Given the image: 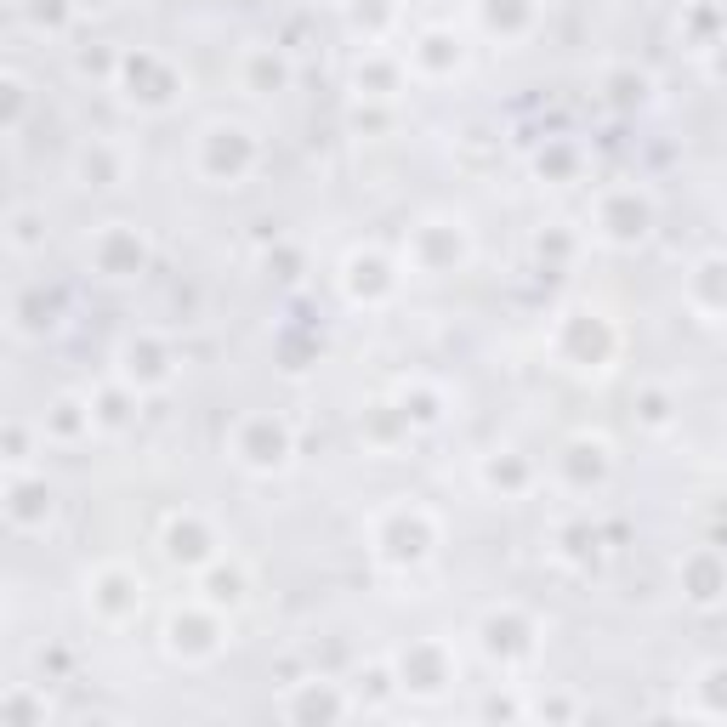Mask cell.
<instances>
[{
    "mask_svg": "<svg viewBox=\"0 0 727 727\" xmlns=\"http://www.w3.org/2000/svg\"><path fill=\"white\" fill-rule=\"evenodd\" d=\"M6 512H12V523H18V529H35V517H40V512H52V495H46V483L12 478V500H6Z\"/></svg>",
    "mask_w": 727,
    "mask_h": 727,
    "instance_id": "1",
    "label": "cell"
},
{
    "mask_svg": "<svg viewBox=\"0 0 727 727\" xmlns=\"http://www.w3.org/2000/svg\"><path fill=\"white\" fill-rule=\"evenodd\" d=\"M0 710L12 716V722H46V688H29V682H12L6 688V699H0Z\"/></svg>",
    "mask_w": 727,
    "mask_h": 727,
    "instance_id": "2",
    "label": "cell"
},
{
    "mask_svg": "<svg viewBox=\"0 0 727 727\" xmlns=\"http://www.w3.org/2000/svg\"><path fill=\"white\" fill-rule=\"evenodd\" d=\"M347 699L341 693H330V688H307V699L302 705H290V716H347Z\"/></svg>",
    "mask_w": 727,
    "mask_h": 727,
    "instance_id": "3",
    "label": "cell"
},
{
    "mask_svg": "<svg viewBox=\"0 0 727 727\" xmlns=\"http://www.w3.org/2000/svg\"><path fill=\"white\" fill-rule=\"evenodd\" d=\"M125 591H131V580H125V574H114V568L97 580V597H91V603H97V614H103V620H114V603H120ZM131 603H142V591L131 597Z\"/></svg>",
    "mask_w": 727,
    "mask_h": 727,
    "instance_id": "4",
    "label": "cell"
},
{
    "mask_svg": "<svg viewBox=\"0 0 727 727\" xmlns=\"http://www.w3.org/2000/svg\"><path fill=\"white\" fill-rule=\"evenodd\" d=\"M12 245H18V250H29V245H35V216H29V211H18V216H12Z\"/></svg>",
    "mask_w": 727,
    "mask_h": 727,
    "instance_id": "5",
    "label": "cell"
}]
</instances>
